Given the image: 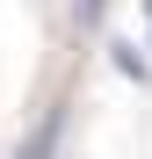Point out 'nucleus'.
<instances>
[{
    "mask_svg": "<svg viewBox=\"0 0 152 159\" xmlns=\"http://www.w3.org/2000/svg\"><path fill=\"white\" fill-rule=\"evenodd\" d=\"M58 138H65V116H58V109H51V116H44L36 130H29V145H22L15 159H58Z\"/></svg>",
    "mask_w": 152,
    "mask_h": 159,
    "instance_id": "nucleus-1",
    "label": "nucleus"
},
{
    "mask_svg": "<svg viewBox=\"0 0 152 159\" xmlns=\"http://www.w3.org/2000/svg\"><path fill=\"white\" fill-rule=\"evenodd\" d=\"M101 7H109V0H72V15H80V29H94V22H101Z\"/></svg>",
    "mask_w": 152,
    "mask_h": 159,
    "instance_id": "nucleus-2",
    "label": "nucleus"
}]
</instances>
